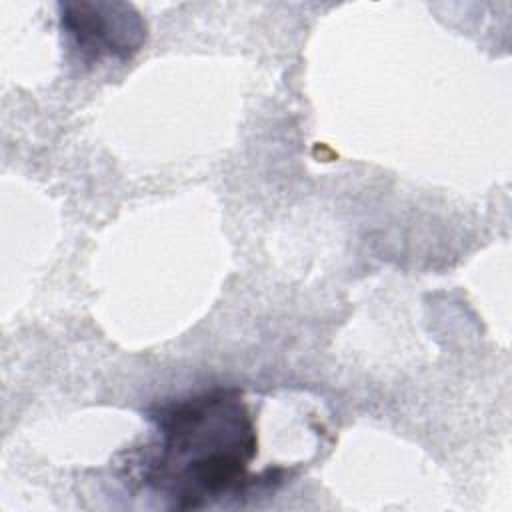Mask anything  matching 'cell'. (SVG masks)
<instances>
[{"instance_id":"obj_1","label":"cell","mask_w":512,"mask_h":512,"mask_svg":"<svg viewBox=\"0 0 512 512\" xmlns=\"http://www.w3.org/2000/svg\"><path fill=\"white\" fill-rule=\"evenodd\" d=\"M158 440L136 464L142 486L190 510L240 496L262 480L248 474L258 452L254 418L236 388H216L150 412Z\"/></svg>"},{"instance_id":"obj_2","label":"cell","mask_w":512,"mask_h":512,"mask_svg":"<svg viewBox=\"0 0 512 512\" xmlns=\"http://www.w3.org/2000/svg\"><path fill=\"white\" fill-rule=\"evenodd\" d=\"M60 26L84 60H130L146 42V22L132 4L72 0L58 4Z\"/></svg>"}]
</instances>
